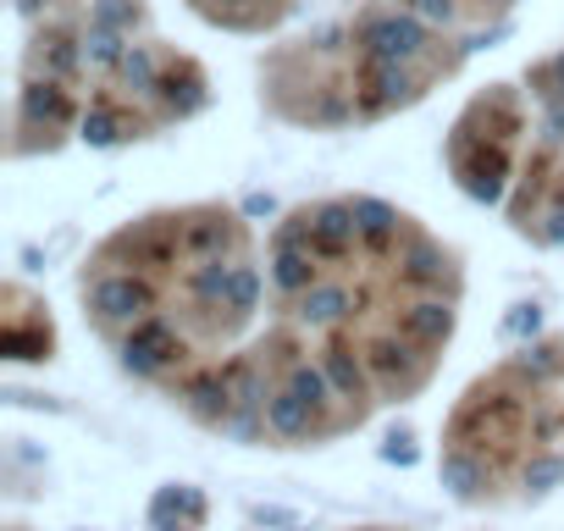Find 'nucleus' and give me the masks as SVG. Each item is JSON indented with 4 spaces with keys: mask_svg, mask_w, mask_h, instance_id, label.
Instances as JSON below:
<instances>
[{
    "mask_svg": "<svg viewBox=\"0 0 564 531\" xmlns=\"http://www.w3.org/2000/svg\"><path fill=\"white\" fill-rule=\"evenodd\" d=\"M465 266L377 194H322L265 238V316L188 410L243 448H327L432 388L459 333Z\"/></svg>",
    "mask_w": 564,
    "mask_h": 531,
    "instance_id": "nucleus-1",
    "label": "nucleus"
},
{
    "mask_svg": "<svg viewBox=\"0 0 564 531\" xmlns=\"http://www.w3.org/2000/svg\"><path fill=\"white\" fill-rule=\"evenodd\" d=\"M78 311L117 371L188 415L265 316L260 232L227 199L144 210L84 254Z\"/></svg>",
    "mask_w": 564,
    "mask_h": 531,
    "instance_id": "nucleus-2",
    "label": "nucleus"
},
{
    "mask_svg": "<svg viewBox=\"0 0 564 531\" xmlns=\"http://www.w3.org/2000/svg\"><path fill=\"white\" fill-rule=\"evenodd\" d=\"M470 51V40L393 0H360L355 12L265 45L254 62V100L271 122L300 133L377 128L454 84Z\"/></svg>",
    "mask_w": 564,
    "mask_h": 531,
    "instance_id": "nucleus-3",
    "label": "nucleus"
},
{
    "mask_svg": "<svg viewBox=\"0 0 564 531\" xmlns=\"http://www.w3.org/2000/svg\"><path fill=\"white\" fill-rule=\"evenodd\" d=\"M454 503L509 514L564 487V333L531 338L476 371L437 432Z\"/></svg>",
    "mask_w": 564,
    "mask_h": 531,
    "instance_id": "nucleus-4",
    "label": "nucleus"
},
{
    "mask_svg": "<svg viewBox=\"0 0 564 531\" xmlns=\"http://www.w3.org/2000/svg\"><path fill=\"white\" fill-rule=\"evenodd\" d=\"M205 106V62L161 34L144 0H95L84 45V144H144L194 122Z\"/></svg>",
    "mask_w": 564,
    "mask_h": 531,
    "instance_id": "nucleus-5",
    "label": "nucleus"
},
{
    "mask_svg": "<svg viewBox=\"0 0 564 531\" xmlns=\"http://www.w3.org/2000/svg\"><path fill=\"white\" fill-rule=\"evenodd\" d=\"M95 0H12L18 73L7 111V155H56L84 128V45Z\"/></svg>",
    "mask_w": 564,
    "mask_h": 531,
    "instance_id": "nucleus-6",
    "label": "nucleus"
},
{
    "mask_svg": "<svg viewBox=\"0 0 564 531\" xmlns=\"http://www.w3.org/2000/svg\"><path fill=\"white\" fill-rule=\"evenodd\" d=\"M520 84L531 95V133L498 199V216L514 238L536 249H564V45L536 56Z\"/></svg>",
    "mask_w": 564,
    "mask_h": 531,
    "instance_id": "nucleus-7",
    "label": "nucleus"
},
{
    "mask_svg": "<svg viewBox=\"0 0 564 531\" xmlns=\"http://www.w3.org/2000/svg\"><path fill=\"white\" fill-rule=\"evenodd\" d=\"M525 133H531V95L520 78H498V84L476 89L443 139V166H448L454 188L470 194L476 205L498 210V199L520 166Z\"/></svg>",
    "mask_w": 564,
    "mask_h": 531,
    "instance_id": "nucleus-8",
    "label": "nucleus"
},
{
    "mask_svg": "<svg viewBox=\"0 0 564 531\" xmlns=\"http://www.w3.org/2000/svg\"><path fill=\"white\" fill-rule=\"evenodd\" d=\"M7 355L18 366H40L56 355V322L51 305L40 294H29L23 283H7Z\"/></svg>",
    "mask_w": 564,
    "mask_h": 531,
    "instance_id": "nucleus-9",
    "label": "nucleus"
},
{
    "mask_svg": "<svg viewBox=\"0 0 564 531\" xmlns=\"http://www.w3.org/2000/svg\"><path fill=\"white\" fill-rule=\"evenodd\" d=\"M393 7H404V12H415V18H426V23L476 45L520 12V0H393Z\"/></svg>",
    "mask_w": 564,
    "mask_h": 531,
    "instance_id": "nucleus-10",
    "label": "nucleus"
},
{
    "mask_svg": "<svg viewBox=\"0 0 564 531\" xmlns=\"http://www.w3.org/2000/svg\"><path fill=\"white\" fill-rule=\"evenodd\" d=\"M183 7L221 34H276L305 0H183Z\"/></svg>",
    "mask_w": 564,
    "mask_h": 531,
    "instance_id": "nucleus-11",
    "label": "nucleus"
},
{
    "mask_svg": "<svg viewBox=\"0 0 564 531\" xmlns=\"http://www.w3.org/2000/svg\"><path fill=\"white\" fill-rule=\"evenodd\" d=\"M344 531H410V525H344Z\"/></svg>",
    "mask_w": 564,
    "mask_h": 531,
    "instance_id": "nucleus-12",
    "label": "nucleus"
}]
</instances>
